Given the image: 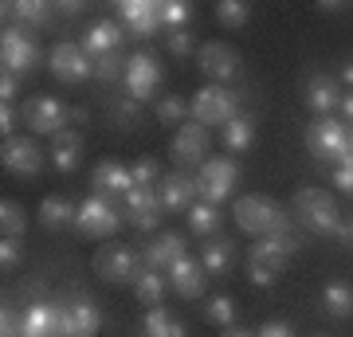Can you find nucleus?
<instances>
[{"label":"nucleus","mask_w":353,"mask_h":337,"mask_svg":"<svg viewBox=\"0 0 353 337\" xmlns=\"http://www.w3.org/2000/svg\"><path fill=\"white\" fill-rule=\"evenodd\" d=\"M232 216H236L240 232H248L255 239L275 236V232H290V212L271 196H240Z\"/></svg>","instance_id":"f257e3e1"},{"label":"nucleus","mask_w":353,"mask_h":337,"mask_svg":"<svg viewBox=\"0 0 353 337\" xmlns=\"http://www.w3.org/2000/svg\"><path fill=\"white\" fill-rule=\"evenodd\" d=\"M306 150H310V157L330 161V165L353 161L350 130H345V122H334V118H314L306 125Z\"/></svg>","instance_id":"f03ea898"},{"label":"nucleus","mask_w":353,"mask_h":337,"mask_svg":"<svg viewBox=\"0 0 353 337\" xmlns=\"http://www.w3.org/2000/svg\"><path fill=\"white\" fill-rule=\"evenodd\" d=\"M48 59L43 51H39V43L32 36H28V28L20 24H4V32H0V63H4V75H28V71H36L39 63Z\"/></svg>","instance_id":"7ed1b4c3"},{"label":"nucleus","mask_w":353,"mask_h":337,"mask_svg":"<svg viewBox=\"0 0 353 337\" xmlns=\"http://www.w3.org/2000/svg\"><path fill=\"white\" fill-rule=\"evenodd\" d=\"M294 212L303 220L310 232L318 236H334L341 224V212H338V200L322 192V188H299V196H294Z\"/></svg>","instance_id":"20e7f679"},{"label":"nucleus","mask_w":353,"mask_h":337,"mask_svg":"<svg viewBox=\"0 0 353 337\" xmlns=\"http://www.w3.org/2000/svg\"><path fill=\"white\" fill-rule=\"evenodd\" d=\"M189 114H192V122L208 125V130H212V125L224 130V125L240 114V94L228 90V87H201L196 99L189 102Z\"/></svg>","instance_id":"39448f33"},{"label":"nucleus","mask_w":353,"mask_h":337,"mask_svg":"<svg viewBox=\"0 0 353 337\" xmlns=\"http://www.w3.org/2000/svg\"><path fill=\"white\" fill-rule=\"evenodd\" d=\"M122 208L114 200H102V196H87L79 204V216H75V232L87 239H110L118 227H122Z\"/></svg>","instance_id":"423d86ee"},{"label":"nucleus","mask_w":353,"mask_h":337,"mask_svg":"<svg viewBox=\"0 0 353 337\" xmlns=\"http://www.w3.org/2000/svg\"><path fill=\"white\" fill-rule=\"evenodd\" d=\"M141 267H145L141 255L134 247H126V243H106L94 255V275L114 283V287H134V278H138Z\"/></svg>","instance_id":"0eeeda50"},{"label":"nucleus","mask_w":353,"mask_h":337,"mask_svg":"<svg viewBox=\"0 0 353 337\" xmlns=\"http://www.w3.org/2000/svg\"><path fill=\"white\" fill-rule=\"evenodd\" d=\"M122 87H126V99L134 102H150L161 87V63H157V51H134L126 59V75H122Z\"/></svg>","instance_id":"6e6552de"},{"label":"nucleus","mask_w":353,"mask_h":337,"mask_svg":"<svg viewBox=\"0 0 353 337\" xmlns=\"http://www.w3.org/2000/svg\"><path fill=\"white\" fill-rule=\"evenodd\" d=\"M236 181H240V165L232 161V157H208L196 169V196L204 204H220L236 188Z\"/></svg>","instance_id":"1a4fd4ad"},{"label":"nucleus","mask_w":353,"mask_h":337,"mask_svg":"<svg viewBox=\"0 0 353 337\" xmlns=\"http://www.w3.org/2000/svg\"><path fill=\"white\" fill-rule=\"evenodd\" d=\"M20 114H24L28 130L39 134V138H55V134H63L67 122H71V110H67L59 99H51V94H36V99H28L24 106H20Z\"/></svg>","instance_id":"9d476101"},{"label":"nucleus","mask_w":353,"mask_h":337,"mask_svg":"<svg viewBox=\"0 0 353 337\" xmlns=\"http://www.w3.org/2000/svg\"><path fill=\"white\" fill-rule=\"evenodd\" d=\"M48 67L59 83H71V87H79V83H87V79L94 75V59H90L79 43H71V39H59V43L48 51Z\"/></svg>","instance_id":"9b49d317"},{"label":"nucleus","mask_w":353,"mask_h":337,"mask_svg":"<svg viewBox=\"0 0 353 337\" xmlns=\"http://www.w3.org/2000/svg\"><path fill=\"white\" fill-rule=\"evenodd\" d=\"M114 12L134 39H153L161 32V0H118Z\"/></svg>","instance_id":"f8f14e48"},{"label":"nucleus","mask_w":353,"mask_h":337,"mask_svg":"<svg viewBox=\"0 0 353 337\" xmlns=\"http://www.w3.org/2000/svg\"><path fill=\"white\" fill-rule=\"evenodd\" d=\"M196 63H201V71L208 75V83H212V87H220V83H232V79L240 75V55H236V48H228V43H220V39H208V43H201V51H196Z\"/></svg>","instance_id":"ddd939ff"},{"label":"nucleus","mask_w":353,"mask_h":337,"mask_svg":"<svg viewBox=\"0 0 353 337\" xmlns=\"http://www.w3.org/2000/svg\"><path fill=\"white\" fill-rule=\"evenodd\" d=\"M0 165L12 176H20V181H32V176H39V169H43V150H39L32 138H4Z\"/></svg>","instance_id":"4468645a"},{"label":"nucleus","mask_w":353,"mask_h":337,"mask_svg":"<svg viewBox=\"0 0 353 337\" xmlns=\"http://www.w3.org/2000/svg\"><path fill=\"white\" fill-rule=\"evenodd\" d=\"M130 188H134V173H130V165L122 161H102L94 165V173H90V196H102V200H126Z\"/></svg>","instance_id":"2eb2a0df"},{"label":"nucleus","mask_w":353,"mask_h":337,"mask_svg":"<svg viewBox=\"0 0 353 337\" xmlns=\"http://www.w3.org/2000/svg\"><path fill=\"white\" fill-rule=\"evenodd\" d=\"M157 200H161L165 216H176V212L189 216V208L196 204V176H189V173H165L161 181H157Z\"/></svg>","instance_id":"dca6fc26"},{"label":"nucleus","mask_w":353,"mask_h":337,"mask_svg":"<svg viewBox=\"0 0 353 337\" xmlns=\"http://www.w3.org/2000/svg\"><path fill=\"white\" fill-rule=\"evenodd\" d=\"M122 36H126V28H122V24H114V20H90V24L83 28L79 48L87 51L90 59L118 55V48H122Z\"/></svg>","instance_id":"f3484780"},{"label":"nucleus","mask_w":353,"mask_h":337,"mask_svg":"<svg viewBox=\"0 0 353 337\" xmlns=\"http://www.w3.org/2000/svg\"><path fill=\"white\" fill-rule=\"evenodd\" d=\"M173 161L176 165H204L208 161V125L201 122H185L173 138Z\"/></svg>","instance_id":"a211bd4d"},{"label":"nucleus","mask_w":353,"mask_h":337,"mask_svg":"<svg viewBox=\"0 0 353 337\" xmlns=\"http://www.w3.org/2000/svg\"><path fill=\"white\" fill-rule=\"evenodd\" d=\"M299 251V239L290 232H275V236H263L252 243V255L248 263H259V267H271V271H283V263Z\"/></svg>","instance_id":"6ab92c4d"},{"label":"nucleus","mask_w":353,"mask_h":337,"mask_svg":"<svg viewBox=\"0 0 353 337\" xmlns=\"http://www.w3.org/2000/svg\"><path fill=\"white\" fill-rule=\"evenodd\" d=\"M161 200H157V188H130V196H126V220L138 232H153V227L161 224Z\"/></svg>","instance_id":"aec40b11"},{"label":"nucleus","mask_w":353,"mask_h":337,"mask_svg":"<svg viewBox=\"0 0 353 337\" xmlns=\"http://www.w3.org/2000/svg\"><path fill=\"white\" fill-rule=\"evenodd\" d=\"M169 287L181 294V298H201L204 294V283H208V271H204V263H196L192 255H185V259H176L169 271Z\"/></svg>","instance_id":"412c9836"},{"label":"nucleus","mask_w":353,"mask_h":337,"mask_svg":"<svg viewBox=\"0 0 353 337\" xmlns=\"http://www.w3.org/2000/svg\"><path fill=\"white\" fill-rule=\"evenodd\" d=\"M185 247H189V243H185L181 232H165V236H153L150 243H145L141 263H145V267H157V271H169L176 259H185V255H189Z\"/></svg>","instance_id":"4be33fe9"},{"label":"nucleus","mask_w":353,"mask_h":337,"mask_svg":"<svg viewBox=\"0 0 353 337\" xmlns=\"http://www.w3.org/2000/svg\"><path fill=\"white\" fill-rule=\"evenodd\" d=\"M306 106H310V114H318V118H326L330 110H338L341 106V83L334 75H314L306 83Z\"/></svg>","instance_id":"5701e85b"},{"label":"nucleus","mask_w":353,"mask_h":337,"mask_svg":"<svg viewBox=\"0 0 353 337\" xmlns=\"http://www.w3.org/2000/svg\"><path fill=\"white\" fill-rule=\"evenodd\" d=\"M4 16H12V24L20 28H39V32L55 28V8L43 4V0H16V4L4 8Z\"/></svg>","instance_id":"b1692460"},{"label":"nucleus","mask_w":353,"mask_h":337,"mask_svg":"<svg viewBox=\"0 0 353 337\" xmlns=\"http://www.w3.org/2000/svg\"><path fill=\"white\" fill-rule=\"evenodd\" d=\"M79 157H83V138L63 130V134H55L51 138V165L59 169V173H75Z\"/></svg>","instance_id":"393cba45"},{"label":"nucleus","mask_w":353,"mask_h":337,"mask_svg":"<svg viewBox=\"0 0 353 337\" xmlns=\"http://www.w3.org/2000/svg\"><path fill=\"white\" fill-rule=\"evenodd\" d=\"M165 287H169V275L157 271V267H141L138 278H134V294H138L141 306H161V302H165Z\"/></svg>","instance_id":"a878e982"},{"label":"nucleus","mask_w":353,"mask_h":337,"mask_svg":"<svg viewBox=\"0 0 353 337\" xmlns=\"http://www.w3.org/2000/svg\"><path fill=\"white\" fill-rule=\"evenodd\" d=\"M71 306V337H94L99 334V325H102V310L94 306V298H75V302H67Z\"/></svg>","instance_id":"bb28decb"},{"label":"nucleus","mask_w":353,"mask_h":337,"mask_svg":"<svg viewBox=\"0 0 353 337\" xmlns=\"http://www.w3.org/2000/svg\"><path fill=\"white\" fill-rule=\"evenodd\" d=\"M24 314V337H59L55 329V302H32Z\"/></svg>","instance_id":"cd10ccee"},{"label":"nucleus","mask_w":353,"mask_h":337,"mask_svg":"<svg viewBox=\"0 0 353 337\" xmlns=\"http://www.w3.org/2000/svg\"><path fill=\"white\" fill-rule=\"evenodd\" d=\"M75 216L79 208L71 204L67 196H48V200H39V224L51 227V232H59V227H71L75 224Z\"/></svg>","instance_id":"c85d7f7f"},{"label":"nucleus","mask_w":353,"mask_h":337,"mask_svg":"<svg viewBox=\"0 0 353 337\" xmlns=\"http://www.w3.org/2000/svg\"><path fill=\"white\" fill-rule=\"evenodd\" d=\"M252 138H255V118L252 114H236V118L224 125V150L228 153L252 150Z\"/></svg>","instance_id":"c756f323"},{"label":"nucleus","mask_w":353,"mask_h":337,"mask_svg":"<svg viewBox=\"0 0 353 337\" xmlns=\"http://www.w3.org/2000/svg\"><path fill=\"white\" fill-rule=\"evenodd\" d=\"M201 263H204V271H208V278L228 275V267H232V243L228 239H208L201 251Z\"/></svg>","instance_id":"7c9ffc66"},{"label":"nucleus","mask_w":353,"mask_h":337,"mask_svg":"<svg viewBox=\"0 0 353 337\" xmlns=\"http://www.w3.org/2000/svg\"><path fill=\"white\" fill-rule=\"evenodd\" d=\"M322 306L330 318H353V287L350 283H330L322 290Z\"/></svg>","instance_id":"2f4dec72"},{"label":"nucleus","mask_w":353,"mask_h":337,"mask_svg":"<svg viewBox=\"0 0 353 337\" xmlns=\"http://www.w3.org/2000/svg\"><path fill=\"white\" fill-rule=\"evenodd\" d=\"M141 334L145 337H185V325L173 322L161 306H150L145 310V322H141Z\"/></svg>","instance_id":"473e14b6"},{"label":"nucleus","mask_w":353,"mask_h":337,"mask_svg":"<svg viewBox=\"0 0 353 337\" xmlns=\"http://www.w3.org/2000/svg\"><path fill=\"white\" fill-rule=\"evenodd\" d=\"M189 227L196 232V236H212L216 227H220V208H216V204L196 200V204L189 208Z\"/></svg>","instance_id":"72a5a7b5"},{"label":"nucleus","mask_w":353,"mask_h":337,"mask_svg":"<svg viewBox=\"0 0 353 337\" xmlns=\"http://www.w3.org/2000/svg\"><path fill=\"white\" fill-rule=\"evenodd\" d=\"M192 16V4L189 0H161V28L173 36V32H185Z\"/></svg>","instance_id":"f704fd0d"},{"label":"nucleus","mask_w":353,"mask_h":337,"mask_svg":"<svg viewBox=\"0 0 353 337\" xmlns=\"http://www.w3.org/2000/svg\"><path fill=\"white\" fill-rule=\"evenodd\" d=\"M24 227H28L24 208H20L16 200H0V232H4L8 239H20L24 236Z\"/></svg>","instance_id":"c9c22d12"},{"label":"nucleus","mask_w":353,"mask_h":337,"mask_svg":"<svg viewBox=\"0 0 353 337\" xmlns=\"http://www.w3.org/2000/svg\"><path fill=\"white\" fill-rule=\"evenodd\" d=\"M189 118H192V114H189V102H185V99L165 94V99L157 102V122H161V125H176V130H181Z\"/></svg>","instance_id":"e433bc0d"},{"label":"nucleus","mask_w":353,"mask_h":337,"mask_svg":"<svg viewBox=\"0 0 353 337\" xmlns=\"http://www.w3.org/2000/svg\"><path fill=\"white\" fill-rule=\"evenodd\" d=\"M248 16H252V4H243V0H220L216 4V20L224 28H243Z\"/></svg>","instance_id":"4c0bfd02"},{"label":"nucleus","mask_w":353,"mask_h":337,"mask_svg":"<svg viewBox=\"0 0 353 337\" xmlns=\"http://www.w3.org/2000/svg\"><path fill=\"white\" fill-rule=\"evenodd\" d=\"M134 188H157V181H161V161L157 157H141V161H134Z\"/></svg>","instance_id":"58836bf2"},{"label":"nucleus","mask_w":353,"mask_h":337,"mask_svg":"<svg viewBox=\"0 0 353 337\" xmlns=\"http://www.w3.org/2000/svg\"><path fill=\"white\" fill-rule=\"evenodd\" d=\"M126 75V59L122 55H102V59H94V79L99 83H114V79Z\"/></svg>","instance_id":"ea45409f"},{"label":"nucleus","mask_w":353,"mask_h":337,"mask_svg":"<svg viewBox=\"0 0 353 337\" xmlns=\"http://www.w3.org/2000/svg\"><path fill=\"white\" fill-rule=\"evenodd\" d=\"M208 322L220 325V329H232V322H236V302L232 298H212L208 302Z\"/></svg>","instance_id":"a19ab883"},{"label":"nucleus","mask_w":353,"mask_h":337,"mask_svg":"<svg viewBox=\"0 0 353 337\" xmlns=\"http://www.w3.org/2000/svg\"><path fill=\"white\" fill-rule=\"evenodd\" d=\"M0 337H24V314H16L12 306L0 310Z\"/></svg>","instance_id":"79ce46f5"},{"label":"nucleus","mask_w":353,"mask_h":337,"mask_svg":"<svg viewBox=\"0 0 353 337\" xmlns=\"http://www.w3.org/2000/svg\"><path fill=\"white\" fill-rule=\"evenodd\" d=\"M0 267H4V275L20 267V239H0Z\"/></svg>","instance_id":"37998d69"},{"label":"nucleus","mask_w":353,"mask_h":337,"mask_svg":"<svg viewBox=\"0 0 353 337\" xmlns=\"http://www.w3.org/2000/svg\"><path fill=\"white\" fill-rule=\"evenodd\" d=\"M192 51H196V39L189 36V28L169 36V55H181V59H185V55H192Z\"/></svg>","instance_id":"c03bdc74"},{"label":"nucleus","mask_w":353,"mask_h":337,"mask_svg":"<svg viewBox=\"0 0 353 337\" xmlns=\"http://www.w3.org/2000/svg\"><path fill=\"white\" fill-rule=\"evenodd\" d=\"M248 278H252V287H275L279 271H271V267H259V263H248Z\"/></svg>","instance_id":"a18cd8bd"},{"label":"nucleus","mask_w":353,"mask_h":337,"mask_svg":"<svg viewBox=\"0 0 353 337\" xmlns=\"http://www.w3.org/2000/svg\"><path fill=\"white\" fill-rule=\"evenodd\" d=\"M20 118H24V114L16 110L12 102H4V106H0V134H4V138H12V130H16Z\"/></svg>","instance_id":"49530a36"},{"label":"nucleus","mask_w":353,"mask_h":337,"mask_svg":"<svg viewBox=\"0 0 353 337\" xmlns=\"http://www.w3.org/2000/svg\"><path fill=\"white\" fill-rule=\"evenodd\" d=\"M114 118H118L122 125H134V122H138V102H134V99L114 102Z\"/></svg>","instance_id":"de8ad7c7"},{"label":"nucleus","mask_w":353,"mask_h":337,"mask_svg":"<svg viewBox=\"0 0 353 337\" xmlns=\"http://www.w3.org/2000/svg\"><path fill=\"white\" fill-rule=\"evenodd\" d=\"M55 329H59V337H71V306L67 302H55Z\"/></svg>","instance_id":"09e8293b"},{"label":"nucleus","mask_w":353,"mask_h":337,"mask_svg":"<svg viewBox=\"0 0 353 337\" xmlns=\"http://www.w3.org/2000/svg\"><path fill=\"white\" fill-rule=\"evenodd\" d=\"M334 185H338L341 192H353V161L338 165V173H334Z\"/></svg>","instance_id":"8fccbe9b"},{"label":"nucleus","mask_w":353,"mask_h":337,"mask_svg":"<svg viewBox=\"0 0 353 337\" xmlns=\"http://www.w3.org/2000/svg\"><path fill=\"white\" fill-rule=\"evenodd\" d=\"M255 337H294V329H290L287 322H267Z\"/></svg>","instance_id":"3c124183"},{"label":"nucleus","mask_w":353,"mask_h":337,"mask_svg":"<svg viewBox=\"0 0 353 337\" xmlns=\"http://www.w3.org/2000/svg\"><path fill=\"white\" fill-rule=\"evenodd\" d=\"M334 236H338V243H341V247H350V251H353V220H341Z\"/></svg>","instance_id":"603ef678"},{"label":"nucleus","mask_w":353,"mask_h":337,"mask_svg":"<svg viewBox=\"0 0 353 337\" xmlns=\"http://www.w3.org/2000/svg\"><path fill=\"white\" fill-rule=\"evenodd\" d=\"M16 90H20L16 75H4V79H0V99H4V102H12V94H16Z\"/></svg>","instance_id":"864d4df0"},{"label":"nucleus","mask_w":353,"mask_h":337,"mask_svg":"<svg viewBox=\"0 0 353 337\" xmlns=\"http://www.w3.org/2000/svg\"><path fill=\"white\" fill-rule=\"evenodd\" d=\"M341 118H345V122H353V90H345V94H341Z\"/></svg>","instance_id":"5fc2aeb1"},{"label":"nucleus","mask_w":353,"mask_h":337,"mask_svg":"<svg viewBox=\"0 0 353 337\" xmlns=\"http://www.w3.org/2000/svg\"><path fill=\"white\" fill-rule=\"evenodd\" d=\"M338 83H341V87H350V90H353V59L338 71Z\"/></svg>","instance_id":"6e6d98bb"},{"label":"nucleus","mask_w":353,"mask_h":337,"mask_svg":"<svg viewBox=\"0 0 353 337\" xmlns=\"http://www.w3.org/2000/svg\"><path fill=\"white\" fill-rule=\"evenodd\" d=\"M55 12H63V16H79V12H83V4H59Z\"/></svg>","instance_id":"4d7b16f0"},{"label":"nucleus","mask_w":353,"mask_h":337,"mask_svg":"<svg viewBox=\"0 0 353 337\" xmlns=\"http://www.w3.org/2000/svg\"><path fill=\"white\" fill-rule=\"evenodd\" d=\"M224 337H255L252 329H236V325H232V329H224Z\"/></svg>","instance_id":"13d9d810"},{"label":"nucleus","mask_w":353,"mask_h":337,"mask_svg":"<svg viewBox=\"0 0 353 337\" xmlns=\"http://www.w3.org/2000/svg\"><path fill=\"white\" fill-rule=\"evenodd\" d=\"M350 150H353V134H350Z\"/></svg>","instance_id":"bf43d9fd"}]
</instances>
